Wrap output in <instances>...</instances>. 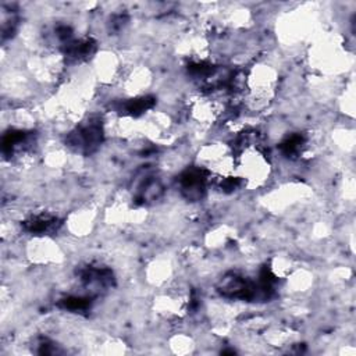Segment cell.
<instances>
[{
  "label": "cell",
  "instance_id": "1",
  "mask_svg": "<svg viewBox=\"0 0 356 356\" xmlns=\"http://www.w3.org/2000/svg\"><path fill=\"white\" fill-rule=\"evenodd\" d=\"M235 172L241 182L250 189H256L263 186L270 178L271 164L257 145H248L235 157Z\"/></svg>",
  "mask_w": 356,
  "mask_h": 356
},
{
  "label": "cell",
  "instance_id": "2",
  "mask_svg": "<svg viewBox=\"0 0 356 356\" xmlns=\"http://www.w3.org/2000/svg\"><path fill=\"white\" fill-rule=\"evenodd\" d=\"M28 256L36 264L57 263L61 257L60 248L57 243L46 236H38L28 245Z\"/></svg>",
  "mask_w": 356,
  "mask_h": 356
},
{
  "label": "cell",
  "instance_id": "3",
  "mask_svg": "<svg viewBox=\"0 0 356 356\" xmlns=\"http://www.w3.org/2000/svg\"><path fill=\"white\" fill-rule=\"evenodd\" d=\"M95 214L89 209L76 210L68 217V227L76 235H85L88 231H90L93 224Z\"/></svg>",
  "mask_w": 356,
  "mask_h": 356
},
{
  "label": "cell",
  "instance_id": "4",
  "mask_svg": "<svg viewBox=\"0 0 356 356\" xmlns=\"http://www.w3.org/2000/svg\"><path fill=\"white\" fill-rule=\"evenodd\" d=\"M171 348L177 353H186L192 350L193 343H192V339L185 335H175L174 339L171 341Z\"/></svg>",
  "mask_w": 356,
  "mask_h": 356
}]
</instances>
